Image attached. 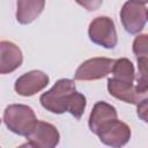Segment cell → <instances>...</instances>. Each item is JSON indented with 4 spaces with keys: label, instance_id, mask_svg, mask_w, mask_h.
I'll list each match as a JSON object with an SVG mask.
<instances>
[{
    "label": "cell",
    "instance_id": "1",
    "mask_svg": "<svg viewBox=\"0 0 148 148\" xmlns=\"http://www.w3.org/2000/svg\"><path fill=\"white\" fill-rule=\"evenodd\" d=\"M44 109L52 113L69 112L76 119H80L86 109V97L75 90V83L69 79H61L40 98Z\"/></svg>",
    "mask_w": 148,
    "mask_h": 148
},
{
    "label": "cell",
    "instance_id": "2",
    "mask_svg": "<svg viewBox=\"0 0 148 148\" xmlns=\"http://www.w3.org/2000/svg\"><path fill=\"white\" fill-rule=\"evenodd\" d=\"M3 121L13 133L27 136L37 123V118L31 108L22 104H12L3 112Z\"/></svg>",
    "mask_w": 148,
    "mask_h": 148
},
{
    "label": "cell",
    "instance_id": "3",
    "mask_svg": "<svg viewBox=\"0 0 148 148\" xmlns=\"http://www.w3.org/2000/svg\"><path fill=\"white\" fill-rule=\"evenodd\" d=\"M89 38L92 43L105 49H113L117 45V32L114 23L110 17L99 16L92 20L89 25Z\"/></svg>",
    "mask_w": 148,
    "mask_h": 148
},
{
    "label": "cell",
    "instance_id": "4",
    "mask_svg": "<svg viewBox=\"0 0 148 148\" xmlns=\"http://www.w3.org/2000/svg\"><path fill=\"white\" fill-rule=\"evenodd\" d=\"M120 18L125 30L130 34L140 32L147 21V8L145 3L128 0L120 10Z\"/></svg>",
    "mask_w": 148,
    "mask_h": 148
},
{
    "label": "cell",
    "instance_id": "5",
    "mask_svg": "<svg viewBox=\"0 0 148 148\" xmlns=\"http://www.w3.org/2000/svg\"><path fill=\"white\" fill-rule=\"evenodd\" d=\"M99 140L111 147H121L126 145L131 138V128L117 118L104 124L96 132Z\"/></svg>",
    "mask_w": 148,
    "mask_h": 148
},
{
    "label": "cell",
    "instance_id": "6",
    "mask_svg": "<svg viewBox=\"0 0 148 148\" xmlns=\"http://www.w3.org/2000/svg\"><path fill=\"white\" fill-rule=\"evenodd\" d=\"M25 138L28 142L23 146L29 147L52 148L59 143V132L57 128L49 123L39 120H37L34 128Z\"/></svg>",
    "mask_w": 148,
    "mask_h": 148
},
{
    "label": "cell",
    "instance_id": "7",
    "mask_svg": "<svg viewBox=\"0 0 148 148\" xmlns=\"http://www.w3.org/2000/svg\"><path fill=\"white\" fill-rule=\"evenodd\" d=\"M108 90L113 97L131 104H139L141 101L147 98V90H142L134 82L123 81L116 77L108 80Z\"/></svg>",
    "mask_w": 148,
    "mask_h": 148
},
{
    "label": "cell",
    "instance_id": "8",
    "mask_svg": "<svg viewBox=\"0 0 148 148\" xmlns=\"http://www.w3.org/2000/svg\"><path fill=\"white\" fill-rule=\"evenodd\" d=\"M114 60L109 58H92L88 59L75 72V80L80 81H91L98 80L106 76L113 67Z\"/></svg>",
    "mask_w": 148,
    "mask_h": 148
},
{
    "label": "cell",
    "instance_id": "9",
    "mask_svg": "<svg viewBox=\"0 0 148 148\" xmlns=\"http://www.w3.org/2000/svg\"><path fill=\"white\" fill-rule=\"evenodd\" d=\"M49 83V76L40 71H31L20 76L15 82V91L21 96H32L44 89Z\"/></svg>",
    "mask_w": 148,
    "mask_h": 148
},
{
    "label": "cell",
    "instance_id": "10",
    "mask_svg": "<svg viewBox=\"0 0 148 148\" xmlns=\"http://www.w3.org/2000/svg\"><path fill=\"white\" fill-rule=\"evenodd\" d=\"M23 57L20 47L12 42H0V74H8L18 68Z\"/></svg>",
    "mask_w": 148,
    "mask_h": 148
},
{
    "label": "cell",
    "instance_id": "11",
    "mask_svg": "<svg viewBox=\"0 0 148 148\" xmlns=\"http://www.w3.org/2000/svg\"><path fill=\"white\" fill-rule=\"evenodd\" d=\"M16 20L21 24L34 22L43 12L45 0H17Z\"/></svg>",
    "mask_w": 148,
    "mask_h": 148
},
{
    "label": "cell",
    "instance_id": "12",
    "mask_svg": "<svg viewBox=\"0 0 148 148\" xmlns=\"http://www.w3.org/2000/svg\"><path fill=\"white\" fill-rule=\"evenodd\" d=\"M116 118H117V111L112 105L105 102H97L94 105L89 117V128L92 133L96 134L99 127H102L104 124Z\"/></svg>",
    "mask_w": 148,
    "mask_h": 148
},
{
    "label": "cell",
    "instance_id": "13",
    "mask_svg": "<svg viewBox=\"0 0 148 148\" xmlns=\"http://www.w3.org/2000/svg\"><path fill=\"white\" fill-rule=\"evenodd\" d=\"M111 72L113 74V77L116 79L127 82H134V67L132 62L126 58L114 60Z\"/></svg>",
    "mask_w": 148,
    "mask_h": 148
},
{
    "label": "cell",
    "instance_id": "14",
    "mask_svg": "<svg viewBox=\"0 0 148 148\" xmlns=\"http://www.w3.org/2000/svg\"><path fill=\"white\" fill-rule=\"evenodd\" d=\"M133 52L138 59V61L147 60V35H140L134 39L133 43Z\"/></svg>",
    "mask_w": 148,
    "mask_h": 148
},
{
    "label": "cell",
    "instance_id": "15",
    "mask_svg": "<svg viewBox=\"0 0 148 148\" xmlns=\"http://www.w3.org/2000/svg\"><path fill=\"white\" fill-rule=\"evenodd\" d=\"M75 1L90 12L98 9L103 3V0H75Z\"/></svg>",
    "mask_w": 148,
    "mask_h": 148
},
{
    "label": "cell",
    "instance_id": "16",
    "mask_svg": "<svg viewBox=\"0 0 148 148\" xmlns=\"http://www.w3.org/2000/svg\"><path fill=\"white\" fill-rule=\"evenodd\" d=\"M147 98H145L138 104V116L143 121H147Z\"/></svg>",
    "mask_w": 148,
    "mask_h": 148
},
{
    "label": "cell",
    "instance_id": "17",
    "mask_svg": "<svg viewBox=\"0 0 148 148\" xmlns=\"http://www.w3.org/2000/svg\"><path fill=\"white\" fill-rule=\"evenodd\" d=\"M135 1H139V2H142V3H146L148 0H135Z\"/></svg>",
    "mask_w": 148,
    "mask_h": 148
},
{
    "label": "cell",
    "instance_id": "18",
    "mask_svg": "<svg viewBox=\"0 0 148 148\" xmlns=\"http://www.w3.org/2000/svg\"><path fill=\"white\" fill-rule=\"evenodd\" d=\"M0 121H1V120H0Z\"/></svg>",
    "mask_w": 148,
    "mask_h": 148
}]
</instances>
